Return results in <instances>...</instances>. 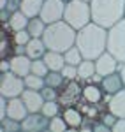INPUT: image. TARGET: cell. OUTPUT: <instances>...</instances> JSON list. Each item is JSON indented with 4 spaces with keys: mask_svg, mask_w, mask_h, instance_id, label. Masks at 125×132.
I'll return each mask as SVG.
<instances>
[{
    "mask_svg": "<svg viewBox=\"0 0 125 132\" xmlns=\"http://www.w3.org/2000/svg\"><path fill=\"white\" fill-rule=\"evenodd\" d=\"M76 48L81 51L85 60H97L107 51V28H102L97 23H90L78 32Z\"/></svg>",
    "mask_w": 125,
    "mask_h": 132,
    "instance_id": "obj_1",
    "label": "cell"
},
{
    "mask_svg": "<svg viewBox=\"0 0 125 132\" xmlns=\"http://www.w3.org/2000/svg\"><path fill=\"white\" fill-rule=\"evenodd\" d=\"M76 37L78 32L65 21H58L46 27V32L42 35V41L46 44V48L49 51H58V53H65L76 46Z\"/></svg>",
    "mask_w": 125,
    "mask_h": 132,
    "instance_id": "obj_2",
    "label": "cell"
},
{
    "mask_svg": "<svg viewBox=\"0 0 125 132\" xmlns=\"http://www.w3.org/2000/svg\"><path fill=\"white\" fill-rule=\"evenodd\" d=\"M92 20L102 28H111L125 18V0H92Z\"/></svg>",
    "mask_w": 125,
    "mask_h": 132,
    "instance_id": "obj_3",
    "label": "cell"
},
{
    "mask_svg": "<svg viewBox=\"0 0 125 132\" xmlns=\"http://www.w3.org/2000/svg\"><path fill=\"white\" fill-rule=\"evenodd\" d=\"M63 21L69 23L76 32L85 28L86 25L92 23V7L88 2L83 0H71L65 4V14H63Z\"/></svg>",
    "mask_w": 125,
    "mask_h": 132,
    "instance_id": "obj_4",
    "label": "cell"
},
{
    "mask_svg": "<svg viewBox=\"0 0 125 132\" xmlns=\"http://www.w3.org/2000/svg\"><path fill=\"white\" fill-rule=\"evenodd\" d=\"M107 53L120 63L125 62V18L107 30Z\"/></svg>",
    "mask_w": 125,
    "mask_h": 132,
    "instance_id": "obj_5",
    "label": "cell"
},
{
    "mask_svg": "<svg viewBox=\"0 0 125 132\" xmlns=\"http://www.w3.org/2000/svg\"><path fill=\"white\" fill-rule=\"evenodd\" d=\"M25 79L16 76L14 72H5L0 76V95L5 99H16L21 97L25 92Z\"/></svg>",
    "mask_w": 125,
    "mask_h": 132,
    "instance_id": "obj_6",
    "label": "cell"
},
{
    "mask_svg": "<svg viewBox=\"0 0 125 132\" xmlns=\"http://www.w3.org/2000/svg\"><path fill=\"white\" fill-rule=\"evenodd\" d=\"M63 14H65V2L63 0H44L39 18L46 25H53V23L63 21Z\"/></svg>",
    "mask_w": 125,
    "mask_h": 132,
    "instance_id": "obj_7",
    "label": "cell"
},
{
    "mask_svg": "<svg viewBox=\"0 0 125 132\" xmlns=\"http://www.w3.org/2000/svg\"><path fill=\"white\" fill-rule=\"evenodd\" d=\"M120 62L116 60L111 53H102L97 60H95V69H97V74H101L102 78L106 76H111V74H116L120 72Z\"/></svg>",
    "mask_w": 125,
    "mask_h": 132,
    "instance_id": "obj_8",
    "label": "cell"
},
{
    "mask_svg": "<svg viewBox=\"0 0 125 132\" xmlns=\"http://www.w3.org/2000/svg\"><path fill=\"white\" fill-rule=\"evenodd\" d=\"M23 132H44L49 129V118L44 116L42 113H30L23 122H21Z\"/></svg>",
    "mask_w": 125,
    "mask_h": 132,
    "instance_id": "obj_9",
    "label": "cell"
},
{
    "mask_svg": "<svg viewBox=\"0 0 125 132\" xmlns=\"http://www.w3.org/2000/svg\"><path fill=\"white\" fill-rule=\"evenodd\" d=\"M11 60V72H14L20 78H27L32 72V58L27 55H12Z\"/></svg>",
    "mask_w": 125,
    "mask_h": 132,
    "instance_id": "obj_10",
    "label": "cell"
},
{
    "mask_svg": "<svg viewBox=\"0 0 125 132\" xmlns=\"http://www.w3.org/2000/svg\"><path fill=\"white\" fill-rule=\"evenodd\" d=\"M21 101L25 102L27 109H28L30 113H41L42 106H44V102H46L41 92L28 90V88H25V92L21 93Z\"/></svg>",
    "mask_w": 125,
    "mask_h": 132,
    "instance_id": "obj_11",
    "label": "cell"
},
{
    "mask_svg": "<svg viewBox=\"0 0 125 132\" xmlns=\"http://www.w3.org/2000/svg\"><path fill=\"white\" fill-rule=\"evenodd\" d=\"M28 114H30V111L27 109V106H25V102L21 101V97L7 99V118L23 122Z\"/></svg>",
    "mask_w": 125,
    "mask_h": 132,
    "instance_id": "obj_12",
    "label": "cell"
},
{
    "mask_svg": "<svg viewBox=\"0 0 125 132\" xmlns=\"http://www.w3.org/2000/svg\"><path fill=\"white\" fill-rule=\"evenodd\" d=\"M63 120L65 123L69 125V129H81L85 125V116H83V111L76 109L74 106H67L62 113Z\"/></svg>",
    "mask_w": 125,
    "mask_h": 132,
    "instance_id": "obj_13",
    "label": "cell"
},
{
    "mask_svg": "<svg viewBox=\"0 0 125 132\" xmlns=\"http://www.w3.org/2000/svg\"><path fill=\"white\" fill-rule=\"evenodd\" d=\"M101 86H102V90H104L106 95H115L118 93L120 90H123L125 85H123V79H122V76H120V72H116V74H111V76H106L102 83H101Z\"/></svg>",
    "mask_w": 125,
    "mask_h": 132,
    "instance_id": "obj_14",
    "label": "cell"
},
{
    "mask_svg": "<svg viewBox=\"0 0 125 132\" xmlns=\"http://www.w3.org/2000/svg\"><path fill=\"white\" fill-rule=\"evenodd\" d=\"M107 109L116 118H125V88L107 99Z\"/></svg>",
    "mask_w": 125,
    "mask_h": 132,
    "instance_id": "obj_15",
    "label": "cell"
},
{
    "mask_svg": "<svg viewBox=\"0 0 125 132\" xmlns=\"http://www.w3.org/2000/svg\"><path fill=\"white\" fill-rule=\"evenodd\" d=\"M48 53V48L42 39H30V42L25 46V55L32 60H41Z\"/></svg>",
    "mask_w": 125,
    "mask_h": 132,
    "instance_id": "obj_16",
    "label": "cell"
},
{
    "mask_svg": "<svg viewBox=\"0 0 125 132\" xmlns=\"http://www.w3.org/2000/svg\"><path fill=\"white\" fill-rule=\"evenodd\" d=\"M102 86L101 85H94V83H90V85H86L83 86V92H81V97L85 99V102H88V104H99V102L102 101Z\"/></svg>",
    "mask_w": 125,
    "mask_h": 132,
    "instance_id": "obj_17",
    "label": "cell"
},
{
    "mask_svg": "<svg viewBox=\"0 0 125 132\" xmlns=\"http://www.w3.org/2000/svg\"><path fill=\"white\" fill-rule=\"evenodd\" d=\"M42 60L46 62V65H48V69L49 71H62L63 67L67 65L65 63V56H63V53H58V51H49L44 55V58Z\"/></svg>",
    "mask_w": 125,
    "mask_h": 132,
    "instance_id": "obj_18",
    "label": "cell"
},
{
    "mask_svg": "<svg viewBox=\"0 0 125 132\" xmlns=\"http://www.w3.org/2000/svg\"><path fill=\"white\" fill-rule=\"evenodd\" d=\"M44 5V0H21V7L20 11L27 16V18H39Z\"/></svg>",
    "mask_w": 125,
    "mask_h": 132,
    "instance_id": "obj_19",
    "label": "cell"
},
{
    "mask_svg": "<svg viewBox=\"0 0 125 132\" xmlns=\"http://www.w3.org/2000/svg\"><path fill=\"white\" fill-rule=\"evenodd\" d=\"M28 21H30V18H27V16H25L21 11H18V12L11 14L9 21H7V27H9L12 32L27 30V27H28Z\"/></svg>",
    "mask_w": 125,
    "mask_h": 132,
    "instance_id": "obj_20",
    "label": "cell"
},
{
    "mask_svg": "<svg viewBox=\"0 0 125 132\" xmlns=\"http://www.w3.org/2000/svg\"><path fill=\"white\" fill-rule=\"evenodd\" d=\"M94 74H97L95 60H83L79 65H78V79L90 81V79L94 78Z\"/></svg>",
    "mask_w": 125,
    "mask_h": 132,
    "instance_id": "obj_21",
    "label": "cell"
},
{
    "mask_svg": "<svg viewBox=\"0 0 125 132\" xmlns=\"http://www.w3.org/2000/svg\"><path fill=\"white\" fill-rule=\"evenodd\" d=\"M46 23L41 20V18H32L28 21V27H27V30L28 34L32 35V39H42V35H44V32H46Z\"/></svg>",
    "mask_w": 125,
    "mask_h": 132,
    "instance_id": "obj_22",
    "label": "cell"
},
{
    "mask_svg": "<svg viewBox=\"0 0 125 132\" xmlns=\"http://www.w3.org/2000/svg\"><path fill=\"white\" fill-rule=\"evenodd\" d=\"M44 81H46V86H51V88H62L63 83H65V78L62 76V72L58 71H49L46 74V78H44Z\"/></svg>",
    "mask_w": 125,
    "mask_h": 132,
    "instance_id": "obj_23",
    "label": "cell"
},
{
    "mask_svg": "<svg viewBox=\"0 0 125 132\" xmlns=\"http://www.w3.org/2000/svg\"><path fill=\"white\" fill-rule=\"evenodd\" d=\"M60 109H62V106H60L58 101H46L44 106H42V109H41V113L51 120L55 116H60Z\"/></svg>",
    "mask_w": 125,
    "mask_h": 132,
    "instance_id": "obj_24",
    "label": "cell"
},
{
    "mask_svg": "<svg viewBox=\"0 0 125 132\" xmlns=\"http://www.w3.org/2000/svg\"><path fill=\"white\" fill-rule=\"evenodd\" d=\"M25 79V86L28 88V90H37L41 92L44 86H46V81H44V78H41V76H35V74H28L27 78H23Z\"/></svg>",
    "mask_w": 125,
    "mask_h": 132,
    "instance_id": "obj_25",
    "label": "cell"
},
{
    "mask_svg": "<svg viewBox=\"0 0 125 132\" xmlns=\"http://www.w3.org/2000/svg\"><path fill=\"white\" fill-rule=\"evenodd\" d=\"M63 56H65V63H67V65H74V67H78V65L85 60L83 55H81V51L78 50L76 46L71 48V50H67L65 53H63Z\"/></svg>",
    "mask_w": 125,
    "mask_h": 132,
    "instance_id": "obj_26",
    "label": "cell"
},
{
    "mask_svg": "<svg viewBox=\"0 0 125 132\" xmlns=\"http://www.w3.org/2000/svg\"><path fill=\"white\" fill-rule=\"evenodd\" d=\"M81 92H83V88H79V85L76 81H69L67 83V86H65V90H63V93L60 95V101H63V99H67V101H71V99H76L78 95H81Z\"/></svg>",
    "mask_w": 125,
    "mask_h": 132,
    "instance_id": "obj_27",
    "label": "cell"
},
{
    "mask_svg": "<svg viewBox=\"0 0 125 132\" xmlns=\"http://www.w3.org/2000/svg\"><path fill=\"white\" fill-rule=\"evenodd\" d=\"M0 130H4V132H21L23 127H21V122H18V120L4 118V120H0Z\"/></svg>",
    "mask_w": 125,
    "mask_h": 132,
    "instance_id": "obj_28",
    "label": "cell"
},
{
    "mask_svg": "<svg viewBox=\"0 0 125 132\" xmlns=\"http://www.w3.org/2000/svg\"><path fill=\"white\" fill-rule=\"evenodd\" d=\"M67 129H69V125L65 123L62 114H60V116H55V118L49 120V130L51 132H65Z\"/></svg>",
    "mask_w": 125,
    "mask_h": 132,
    "instance_id": "obj_29",
    "label": "cell"
},
{
    "mask_svg": "<svg viewBox=\"0 0 125 132\" xmlns=\"http://www.w3.org/2000/svg\"><path fill=\"white\" fill-rule=\"evenodd\" d=\"M49 72L48 69V65H46V62L42 60H32V74H35V76H41V78H46V74Z\"/></svg>",
    "mask_w": 125,
    "mask_h": 132,
    "instance_id": "obj_30",
    "label": "cell"
},
{
    "mask_svg": "<svg viewBox=\"0 0 125 132\" xmlns=\"http://www.w3.org/2000/svg\"><path fill=\"white\" fill-rule=\"evenodd\" d=\"M32 35L28 34V30H20V32H14V44L16 46H27L30 42Z\"/></svg>",
    "mask_w": 125,
    "mask_h": 132,
    "instance_id": "obj_31",
    "label": "cell"
},
{
    "mask_svg": "<svg viewBox=\"0 0 125 132\" xmlns=\"http://www.w3.org/2000/svg\"><path fill=\"white\" fill-rule=\"evenodd\" d=\"M60 72H62V76L65 78V81H74V79H78V67H74V65H65Z\"/></svg>",
    "mask_w": 125,
    "mask_h": 132,
    "instance_id": "obj_32",
    "label": "cell"
},
{
    "mask_svg": "<svg viewBox=\"0 0 125 132\" xmlns=\"http://www.w3.org/2000/svg\"><path fill=\"white\" fill-rule=\"evenodd\" d=\"M44 101H58L60 99V93L56 92V88H51V86H44L41 90Z\"/></svg>",
    "mask_w": 125,
    "mask_h": 132,
    "instance_id": "obj_33",
    "label": "cell"
},
{
    "mask_svg": "<svg viewBox=\"0 0 125 132\" xmlns=\"http://www.w3.org/2000/svg\"><path fill=\"white\" fill-rule=\"evenodd\" d=\"M21 7V0H7V4H5V9L2 11H7L9 14H14V12H18Z\"/></svg>",
    "mask_w": 125,
    "mask_h": 132,
    "instance_id": "obj_34",
    "label": "cell"
},
{
    "mask_svg": "<svg viewBox=\"0 0 125 132\" xmlns=\"http://www.w3.org/2000/svg\"><path fill=\"white\" fill-rule=\"evenodd\" d=\"M116 120H118V118H116L115 114H113L111 111H107V113L104 114V116H102V120H101V122L106 123V125H109V127H113V125L116 123Z\"/></svg>",
    "mask_w": 125,
    "mask_h": 132,
    "instance_id": "obj_35",
    "label": "cell"
},
{
    "mask_svg": "<svg viewBox=\"0 0 125 132\" xmlns=\"http://www.w3.org/2000/svg\"><path fill=\"white\" fill-rule=\"evenodd\" d=\"M94 132H113V127H109L102 122H97L94 125Z\"/></svg>",
    "mask_w": 125,
    "mask_h": 132,
    "instance_id": "obj_36",
    "label": "cell"
},
{
    "mask_svg": "<svg viewBox=\"0 0 125 132\" xmlns=\"http://www.w3.org/2000/svg\"><path fill=\"white\" fill-rule=\"evenodd\" d=\"M83 113L88 116V118H92V116H97V108H94V104H88V106H85L83 108Z\"/></svg>",
    "mask_w": 125,
    "mask_h": 132,
    "instance_id": "obj_37",
    "label": "cell"
},
{
    "mask_svg": "<svg viewBox=\"0 0 125 132\" xmlns=\"http://www.w3.org/2000/svg\"><path fill=\"white\" fill-rule=\"evenodd\" d=\"M113 132H125V118H118L113 125Z\"/></svg>",
    "mask_w": 125,
    "mask_h": 132,
    "instance_id": "obj_38",
    "label": "cell"
},
{
    "mask_svg": "<svg viewBox=\"0 0 125 132\" xmlns=\"http://www.w3.org/2000/svg\"><path fill=\"white\" fill-rule=\"evenodd\" d=\"M0 72L2 74H5V72H11V60H4L0 62Z\"/></svg>",
    "mask_w": 125,
    "mask_h": 132,
    "instance_id": "obj_39",
    "label": "cell"
},
{
    "mask_svg": "<svg viewBox=\"0 0 125 132\" xmlns=\"http://www.w3.org/2000/svg\"><path fill=\"white\" fill-rule=\"evenodd\" d=\"M120 76H122V79H123V85H125V62L120 65Z\"/></svg>",
    "mask_w": 125,
    "mask_h": 132,
    "instance_id": "obj_40",
    "label": "cell"
},
{
    "mask_svg": "<svg viewBox=\"0 0 125 132\" xmlns=\"http://www.w3.org/2000/svg\"><path fill=\"white\" fill-rule=\"evenodd\" d=\"M79 132H94V127H90V125H83V127L79 129Z\"/></svg>",
    "mask_w": 125,
    "mask_h": 132,
    "instance_id": "obj_41",
    "label": "cell"
},
{
    "mask_svg": "<svg viewBox=\"0 0 125 132\" xmlns=\"http://www.w3.org/2000/svg\"><path fill=\"white\" fill-rule=\"evenodd\" d=\"M65 132H79V129H67Z\"/></svg>",
    "mask_w": 125,
    "mask_h": 132,
    "instance_id": "obj_42",
    "label": "cell"
},
{
    "mask_svg": "<svg viewBox=\"0 0 125 132\" xmlns=\"http://www.w3.org/2000/svg\"><path fill=\"white\" fill-rule=\"evenodd\" d=\"M83 2H88V4H90V2H92V0H83Z\"/></svg>",
    "mask_w": 125,
    "mask_h": 132,
    "instance_id": "obj_43",
    "label": "cell"
},
{
    "mask_svg": "<svg viewBox=\"0 0 125 132\" xmlns=\"http://www.w3.org/2000/svg\"><path fill=\"white\" fill-rule=\"evenodd\" d=\"M63 2H65V4H67V2H71V0H63Z\"/></svg>",
    "mask_w": 125,
    "mask_h": 132,
    "instance_id": "obj_44",
    "label": "cell"
},
{
    "mask_svg": "<svg viewBox=\"0 0 125 132\" xmlns=\"http://www.w3.org/2000/svg\"><path fill=\"white\" fill-rule=\"evenodd\" d=\"M44 132H51V130H49V129H48V130H44Z\"/></svg>",
    "mask_w": 125,
    "mask_h": 132,
    "instance_id": "obj_45",
    "label": "cell"
},
{
    "mask_svg": "<svg viewBox=\"0 0 125 132\" xmlns=\"http://www.w3.org/2000/svg\"><path fill=\"white\" fill-rule=\"evenodd\" d=\"M21 132H23V130H21Z\"/></svg>",
    "mask_w": 125,
    "mask_h": 132,
    "instance_id": "obj_46",
    "label": "cell"
}]
</instances>
